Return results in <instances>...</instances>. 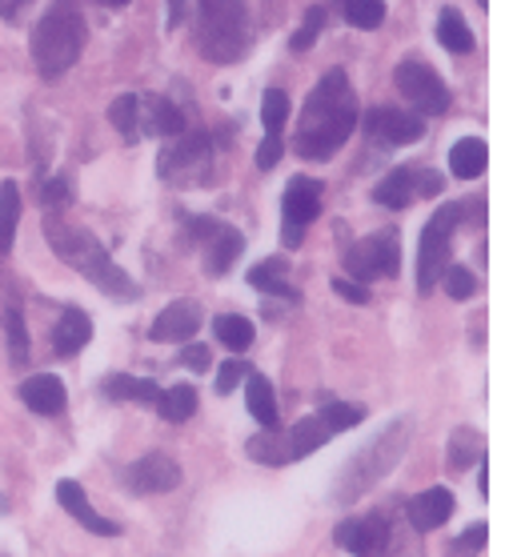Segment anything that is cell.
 Listing matches in <instances>:
<instances>
[{"label":"cell","instance_id":"obj_21","mask_svg":"<svg viewBox=\"0 0 513 557\" xmlns=\"http://www.w3.org/2000/svg\"><path fill=\"white\" fill-rule=\"evenodd\" d=\"M93 342V321H88L85 309H64L57 330H52V354L57 357H73L81 354L85 345Z\"/></svg>","mask_w":513,"mask_h":557},{"label":"cell","instance_id":"obj_22","mask_svg":"<svg viewBox=\"0 0 513 557\" xmlns=\"http://www.w3.org/2000/svg\"><path fill=\"white\" fill-rule=\"evenodd\" d=\"M141 133H157V137H181L185 133V116L173 101L164 97H141Z\"/></svg>","mask_w":513,"mask_h":557},{"label":"cell","instance_id":"obj_44","mask_svg":"<svg viewBox=\"0 0 513 557\" xmlns=\"http://www.w3.org/2000/svg\"><path fill=\"white\" fill-rule=\"evenodd\" d=\"M21 9H25V0H0V16H9V21H13Z\"/></svg>","mask_w":513,"mask_h":557},{"label":"cell","instance_id":"obj_17","mask_svg":"<svg viewBox=\"0 0 513 557\" xmlns=\"http://www.w3.org/2000/svg\"><path fill=\"white\" fill-rule=\"evenodd\" d=\"M365 128L377 140H386V145H414L426 133L422 116L401 113V109H374V113H365Z\"/></svg>","mask_w":513,"mask_h":557},{"label":"cell","instance_id":"obj_3","mask_svg":"<svg viewBox=\"0 0 513 557\" xmlns=\"http://www.w3.org/2000/svg\"><path fill=\"white\" fill-rule=\"evenodd\" d=\"M45 233H49V245L57 249V257H61L64 265H73L76 273H85L100 293H109V297H117V301H133V297H137L133 277L117 265L113 257L105 253V245H100L88 228L69 225V221H61V216H49Z\"/></svg>","mask_w":513,"mask_h":557},{"label":"cell","instance_id":"obj_43","mask_svg":"<svg viewBox=\"0 0 513 557\" xmlns=\"http://www.w3.org/2000/svg\"><path fill=\"white\" fill-rule=\"evenodd\" d=\"M277 161H281V137H265L261 149H257V169H277Z\"/></svg>","mask_w":513,"mask_h":557},{"label":"cell","instance_id":"obj_26","mask_svg":"<svg viewBox=\"0 0 513 557\" xmlns=\"http://www.w3.org/2000/svg\"><path fill=\"white\" fill-rule=\"evenodd\" d=\"M105 393L113 397V401H137V406H152L157 397H161V385L149 377H129V373H113V377L105 381Z\"/></svg>","mask_w":513,"mask_h":557},{"label":"cell","instance_id":"obj_27","mask_svg":"<svg viewBox=\"0 0 513 557\" xmlns=\"http://www.w3.org/2000/svg\"><path fill=\"white\" fill-rule=\"evenodd\" d=\"M152 406H157V413H161L164 421L181 425V421H188L197 413V389H193V385H169V389H161V397H157Z\"/></svg>","mask_w":513,"mask_h":557},{"label":"cell","instance_id":"obj_31","mask_svg":"<svg viewBox=\"0 0 513 557\" xmlns=\"http://www.w3.org/2000/svg\"><path fill=\"white\" fill-rule=\"evenodd\" d=\"M109 121L121 128V137H125V140H137L141 137V97H137V92L117 97V101L109 104Z\"/></svg>","mask_w":513,"mask_h":557},{"label":"cell","instance_id":"obj_46","mask_svg":"<svg viewBox=\"0 0 513 557\" xmlns=\"http://www.w3.org/2000/svg\"><path fill=\"white\" fill-rule=\"evenodd\" d=\"M100 4H113V9H121V4H129V0H100Z\"/></svg>","mask_w":513,"mask_h":557},{"label":"cell","instance_id":"obj_8","mask_svg":"<svg viewBox=\"0 0 513 557\" xmlns=\"http://www.w3.org/2000/svg\"><path fill=\"white\" fill-rule=\"evenodd\" d=\"M398 269H401V242L393 228H381V233L357 242L345 253V273H350V281H362V285H369L377 277H398Z\"/></svg>","mask_w":513,"mask_h":557},{"label":"cell","instance_id":"obj_30","mask_svg":"<svg viewBox=\"0 0 513 557\" xmlns=\"http://www.w3.org/2000/svg\"><path fill=\"white\" fill-rule=\"evenodd\" d=\"M438 40L450 52L474 49V33H469V25H465V16L457 13V9H445V13L438 16Z\"/></svg>","mask_w":513,"mask_h":557},{"label":"cell","instance_id":"obj_45","mask_svg":"<svg viewBox=\"0 0 513 557\" xmlns=\"http://www.w3.org/2000/svg\"><path fill=\"white\" fill-rule=\"evenodd\" d=\"M481 497H489V461L481 466Z\"/></svg>","mask_w":513,"mask_h":557},{"label":"cell","instance_id":"obj_19","mask_svg":"<svg viewBox=\"0 0 513 557\" xmlns=\"http://www.w3.org/2000/svg\"><path fill=\"white\" fill-rule=\"evenodd\" d=\"M405 513H410V525H414L417 533L441 530V525L453 518V494L445 485H433L426 494H417L414 502L405 506Z\"/></svg>","mask_w":513,"mask_h":557},{"label":"cell","instance_id":"obj_16","mask_svg":"<svg viewBox=\"0 0 513 557\" xmlns=\"http://www.w3.org/2000/svg\"><path fill=\"white\" fill-rule=\"evenodd\" d=\"M57 502H61L64 513H73V521H81L88 533H97V537H121V525H117V521H109L105 513H97L85 490H81L76 482H69V478H64V482H57Z\"/></svg>","mask_w":513,"mask_h":557},{"label":"cell","instance_id":"obj_15","mask_svg":"<svg viewBox=\"0 0 513 557\" xmlns=\"http://www.w3.org/2000/svg\"><path fill=\"white\" fill-rule=\"evenodd\" d=\"M209 161V137L205 133H181L173 149L161 152V177H197Z\"/></svg>","mask_w":513,"mask_h":557},{"label":"cell","instance_id":"obj_42","mask_svg":"<svg viewBox=\"0 0 513 557\" xmlns=\"http://www.w3.org/2000/svg\"><path fill=\"white\" fill-rule=\"evenodd\" d=\"M333 289H338V297H345V301H353V305H365V301H369V289H365L362 281L338 277V281H333Z\"/></svg>","mask_w":513,"mask_h":557},{"label":"cell","instance_id":"obj_13","mask_svg":"<svg viewBox=\"0 0 513 557\" xmlns=\"http://www.w3.org/2000/svg\"><path fill=\"white\" fill-rule=\"evenodd\" d=\"M121 482L133 490V494H169L181 485V466H176L169 454H145L141 461L121 473Z\"/></svg>","mask_w":513,"mask_h":557},{"label":"cell","instance_id":"obj_33","mask_svg":"<svg viewBox=\"0 0 513 557\" xmlns=\"http://www.w3.org/2000/svg\"><path fill=\"white\" fill-rule=\"evenodd\" d=\"M289 92L281 89H269L265 92V101H261V121H265V137H281V128H285L289 121Z\"/></svg>","mask_w":513,"mask_h":557},{"label":"cell","instance_id":"obj_37","mask_svg":"<svg viewBox=\"0 0 513 557\" xmlns=\"http://www.w3.org/2000/svg\"><path fill=\"white\" fill-rule=\"evenodd\" d=\"M486 542H489V525L486 521H474V525L450 545V557H477L486 549Z\"/></svg>","mask_w":513,"mask_h":557},{"label":"cell","instance_id":"obj_39","mask_svg":"<svg viewBox=\"0 0 513 557\" xmlns=\"http://www.w3.org/2000/svg\"><path fill=\"white\" fill-rule=\"evenodd\" d=\"M245 373H249V366H245V361H233V357H229L225 366L217 369V393H233L241 385V381H245Z\"/></svg>","mask_w":513,"mask_h":557},{"label":"cell","instance_id":"obj_41","mask_svg":"<svg viewBox=\"0 0 513 557\" xmlns=\"http://www.w3.org/2000/svg\"><path fill=\"white\" fill-rule=\"evenodd\" d=\"M181 366L193 369V373H205V369L213 366V354H209V345H188L181 349Z\"/></svg>","mask_w":513,"mask_h":557},{"label":"cell","instance_id":"obj_18","mask_svg":"<svg viewBox=\"0 0 513 557\" xmlns=\"http://www.w3.org/2000/svg\"><path fill=\"white\" fill-rule=\"evenodd\" d=\"M21 401L40 418H57L69 406V389H64V381L57 373H37V377L21 381Z\"/></svg>","mask_w":513,"mask_h":557},{"label":"cell","instance_id":"obj_24","mask_svg":"<svg viewBox=\"0 0 513 557\" xmlns=\"http://www.w3.org/2000/svg\"><path fill=\"white\" fill-rule=\"evenodd\" d=\"M489 165V149L481 137H462L450 149V169L457 181H477Z\"/></svg>","mask_w":513,"mask_h":557},{"label":"cell","instance_id":"obj_28","mask_svg":"<svg viewBox=\"0 0 513 557\" xmlns=\"http://www.w3.org/2000/svg\"><path fill=\"white\" fill-rule=\"evenodd\" d=\"M16 225H21V189L13 181H4L0 185V257L13 249Z\"/></svg>","mask_w":513,"mask_h":557},{"label":"cell","instance_id":"obj_7","mask_svg":"<svg viewBox=\"0 0 513 557\" xmlns=\"http://www.w3.org/2000/svg\"><path fill=\"white\" fill-rule=\"evenodd\" d=\"M465 205H441L438 213L429 216L426 233H422V249H417V289L429 293L438 289L441 273L450 269V242L453 228L462 225Z\"/></svg>","mask_w":513,"mask_h":557},{"label":"cell","instance_id":"obj_11","mask_svg":"<svg viewBox=\"0 0 513 557\" xmlns=\"http://www.w3.org/2000/svg\"><path fill=\"white\" fill-rule=\"evenodd\" d=\"M433 193H441L438 173H422V169H393L389 177L377 181L374 201L386 205V209H405L414 197H433Z\"/></svg>","mask_w":513,"mask_h":557},{"label":"cell","instance_id":"obj_4","mask_svg":"<svg viewBox=\"0 0 513 557\" xmlns=\"http://www.w3.org/2000/svg\"><path fill=\"white\" fill-rule=\"evenodd\" d=\"M85 49V16L73 0H52L49 13L40 16V25L33 28L28 52L37 61V73L57 81L61 73H69Z\"/></svg>","mask_w":513,"mask_h":557},{"label":"cell","instance_id":"obj_6","mask_svg":"<svg viewBox=\"0 0 513 557\" xmlns=\"http://www.w3.org/2000/svg\"><path fill=\"white\" fill-rule=\"evenodd\" d=\"M405 442H410V430H405V421H398V425H389L365 454L353 457V466L341 473L338 502H353V497L365 494L377 478H386L389 469L398 466V457L405 454Z\"/></svg>","mask_w":513,"mask_h":557},{"label":"cell","instance_id":"obj_35","mask_svg":"<svg viewBox=\"0 0 513 557\" xmlns=\"http://www.w3.org/2000/svg\"><path fill=\"white\" fill-rule=\"evenodd\" d=\"M477 454H481V437H477L474 430H457V437L450 442V469L462 473V469L474 466Z\"/></svg>","mask_w":513,"mask_h":557},{"label":"cell","instance_id":"obj_14","mask_svg":"<svg viewBox=\"0 0 513 557\" xmlns=\"http://www.w3.org/2000/svg\"><path fill=\"white\" fill-rule=\"evenodd\" d=\"M200 305L188 301V297H181V301H173L169 309H161L157 313V321H152L149 337L157 345H181V342H193V333L200 330Z\"/></svg>","mask_w":513,"mask_h":557},{"label":"cell","instance_id":"obj_47","mask_svg":"<svg viewBox=\"0 0 513 557\" xmlns=\"http://www.w3.org/2000/svg\"><path fill=\"white\" fill-rule=\"evenodd\" d=\"M477 4H489V0H477Z\"/></svg>","mask_w":513,"mask_h":557},{"label":"cell","instance_id":"obj_34","mask_svg":"<svg viewBox=\"0 0 513 557\" xmlns=\"http://www.w3.org/2000/svg\"><path fill=\"white\" fill-rule=\"evenodd\" d=\"M4 342H9L13 366H28V330H25V317L16 313V309L4 313Z\"/></svg>","mask_w":513,"mask_h":557},{"label":"cell","instance_id":"obj_12","mask_svg":"<svg viewBox=\"0 0 513 557\" xmlns=\"http://www.w3.org/2000/svg\"><path fill=\"white\" fill-rule=\"evenodd\" d=\"M333 542L353 557H386L389 549V525L381 513H365V518H345L333 533Z\"/></svg>","mask_w":513,"mask_h":557},{"label":"cell","instance_id":"obj_25","mask_svg":"<svg viewBox=\"0 0 513 557\" xmlns=\"http://www.w3.org/2000/svg\"><path fill=\"white\" fill-rule=\"evenodd\" d=\"M289 265L281 261V257H269V261H261V265L249 269V285L253 289L269 293V297H285V301H297V293H293V285L285 281Z\"/></svg>","mask_w":513,"mask_h":557},{"label":"cell","instance_id":"obj_5","mask_svg":"<svg viewBox=\"0 0 513 557\" xmlns=\"http://www.w3.org/2000/svg\"><path fill=\"white\" fill-rule=\"evenodd\" d=\"M197 16H200V33H197L200 52L217 64L237 61L241 52H245V37H249L245 0H200Z\"/></svg>","mask_w":513,"mask_h":557},{"label":"cell","instance_id":"obj_32","mask_svg":"<svg viewBox=\"0 0 513 557\" xmlns=\"http://www.w3.org/2000/svg\"><path fill=\"white\" fill-rule=\"evenodd\" d=\"M341 13L353 28H377L386 21V0H341Z\"/></svg>","mask_w":513,"mask_h":557},{"label":"cell","instance_id":"obj_40","mask_svg":"<svg viewBox=\"0 0 513 557\" xmlns=\"http://www.w3.org/2000/svg\"><path fill=\"white\" fill-rule=\"evenodd\" d=\"M37 197H40V205H49V209H57V205H64L69 201V181L64 177H52V181H40L37 185Z\"/></svg>","mask_w":513,"mask_h":557},{"label":"cell","instance_id":"obj_23","mask_svg":"<svg viewBox=\"0 0 513 557\" xmlns=\"http://www.w3.org/2000/svg\"><path fill=\"white\" fill-rule=\"evenodd\" d=\"M245 406H249L253 421L261 430H273L277 425V393L273 381L265 377V373H245Z\"/></svg>","mask_w":513,"mask_h":557},{"label":"cell","instance_id":"obj_9","mask_svg":"<svg viewBox=\"0 0 513 557\" xmlns=\"http://www.w3.org/2000/svg\"><path fill=\"white\" fill-rule=\"evenodd\" d=\"M321 213V181L293 177L285 185V201H281V242L285 249H297L305 242V228L314 225Z\"/></svg>","mask_w":513,"mask_h":557},{"label":"cell","instance_id":"obj_36","mask_svg":"<svg viewBox=\"0 0 513 557\" xmlns=\"http://www.w3.org/2000/svg\"><path fill=\"white\" fill-rule=\"evenodd\" d=\"M438 285H445V293H450L453 301H469V297L477 293L474 273H469V269H462V265H450V269H445Z\"/></svg>","mask_w":513,"mask_h":557},{"label":"cell","instance_id":"obj_2","mask_svg":"<svg viewBox=\"0 0 513 557\" xmlns=\"http://www.w3.org/2000/svg\"><path fill=\"white\" fill-rule=\"evenodd\" d=\"M365 409L350 406V401H329L326 409H317L309 418H301L293 430H261L257 437L245 442V454L261 466H289V461H301V457L317 454L326 442H333L338 433L362 425Z\"/></svg>","mask_w":513,"mask_h":557},{"label":"cell","instance_id":"obj_38","mask_svg":"<svg viewBox=\"0 0 513 557\" xmlns=\"http://www.w3.org/2000/svg\"><path fill=\"white\" fill-rule=\"evenodd\" d=\"M321 25H326V9H309L305 13V25H301V33L293 37V49H314V40H317V33H321Z\"/></svg>","mask_w":513,"mask_h":557},{"label":"cell","instance_id":"obj_20","mask_svg":"<svg viewBox=\"0 0 513 557\" xmlns=\"http://www.w3.org/2000/svg\"><path fill=\"white\" fill-rule=\"evenodd\" d=\"M205 245H209V249H205V269H209V277H225L229 269H233V261L245 253V237L229 225H217L213 233L205 237Z\"/></svg>","mask_w":513,"mask_h":557},{"label":"cell","instance_id":"obj_1","mask_svg":"<svg viewBox=\"0 0 513 557\" xmlns=\"http://www.w3.org/2000/svg\"><path fill=\"white\" fill-rule=\"evenodd\" d=\"M353 128H357V97L350 89V76L333 69L329 76H321V85L301 109L293 149L305 161H329L350 140Z\"/></svg>","mask_w":513,"mask_h":557},{"label":"cell","instance_id":"obj_29","mask_svg":"<svg viewBox=\"0 0 513 557\" xmlns=\"http://www.w3.org/2000/svg\"><path fill=\"white\" fill-rule=\"evenodd\" d=\"M213 333H217V342L229 345L233 354H241V349H249L253 345V321L241 313H221L213 321Z\"/></svg>","mask_w":513,"mask_h":557},{"label":"cell","instance_id":"obj_10","mask_svg":"<svg viewBox=\"0 0 513 557\" xmlns=\"http://www.w3.org/2000/svg\"><path fill=\"white\" fill-rule=\"evenodd\" d=\"M398 89H401V97H410L422 113L438 116L450 109V89H445V81H441L426 61H401L398 64Z\"/></svg>","mask_w":513,"mask_h":557}]
</instances>
